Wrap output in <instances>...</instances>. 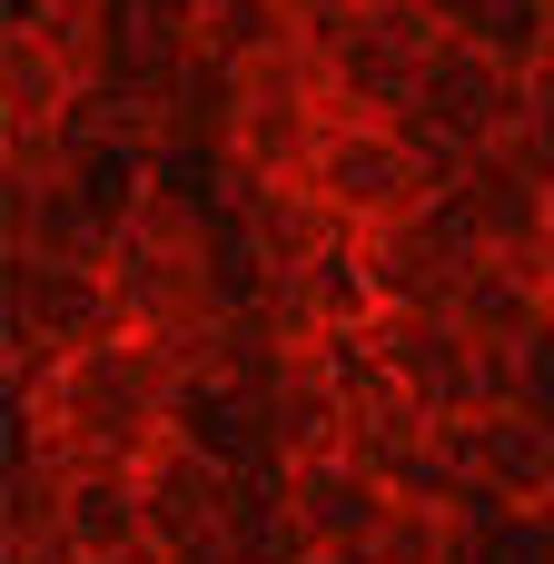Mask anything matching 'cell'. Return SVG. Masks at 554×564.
I'll list each match as a JSON object with an SVG mask.
<instances>
[{"instance_id": "cell-1", "label": "cell", "mask_w": 554, "mask_h": 564, "mask_svg": "<svg viewBox=\"0 0 554 564\" xmlns=\"http://www.w3.org/2000/svg\"><path fill=\"white\" fill-rule=\"evenodd\" d=\"M178 367L149 337H109L50 377H30V446H50L59 466H149L178 446Z\"/></svg>"}, {"instance_id": "cell-2", "label": "cell", "mask_w": 554, "mask_h": 564, "mask_svg": "<svg viewBox=\"0 0 554 564\" xmlns=\"http://www.w3.org/2000/svg\"><path fill=\"white\" fill-rule=\"evenodd\" d=\"M397 516V486L357 456H317V466H287L278 496H268V555L278 564H347V555H377Z\"/></svg>"}, {"instance_id": "cell-3", "label": "cell", "mask_w": 554, "mask_h": 564, "mask_svg": "<svg viewBox=\"0 0 554 564\" xmlns=\"http://www.w3.org/2000/svg\"><path fill=\"white\" fill-rule=\"evenodd\" d=\"M307 188H317L357 238H367V228H397V218L426 208V178H416L397 119H337L327 149H317V169H307Z\"/></svg>"}, {"instance_id": "cell-4", "label": "cell", "mask_w": 554, "mask_h": 564, "mask_svg": "<svg viewBox=\"0 0 554 564\" xmlns=\"http://www.w3.org/2000/svg\"><path fill=\"white\" fill-rule=\"evenodd\" d=\"M149 476V545L159 555H208V545H248V476L208 466L198 446H169L139 466Z\"/></svg>"}, {"instance_id": "cell-5", "label": "cell", "mask_w": 554, "mask_h": 564, "mask_svg": "<svg viewBox=\"0 0 554 564\" xmlns=\"http://www.w3.org/2000/svg\"><path fill=\"white\" fill-rule=\"evenodd\" d=\"M466 476H476L486 506H515V516L554 506V416L545 406H496V416H476V426H466Z\"/></svg>"}, {"instance_id": "cell-6", "label": "cell", "mask_w": 554, "mask_h": 564, "mask_svg": "<svg viewBox=\"0 0 554 564\" xmlns=\"http://www.w3.org/2000/svg\"><path fill=\"white\" fill-rule=\"evenodd\" d=\"M59 545L69 555H139L149 545V476L139 466H69Z\"/></svg>"}, {"instance_id": "cell-7", "label": "cell", "mask_w": 554, "mask_h": 564, "mask_svg": "<svg viewBox=\"0 0 554 564\" xmlns=\"http://www.w3.org/2000/svg\"><path fill=\"white\" fill-rule=\"evenodd\" d=\"M525 139H535V149L554 159V50L535 59V69H525Z\"/></svg>"}, {"instance_id": "cell-8", "label": "cell", "mask_w": 554, "mask_h": 564, "mask_svg": "<svg viewBox=\"0 0 554 564\" xmlns=\"http://www.w3.org/2000/svg\"><path fill=\"white\" fill-rule=\"evenodd\" d=\"M278 10H287V20H297V30H307V20H327V10H337V0H278Z\"/></svg>"}, {"instance_id": "cell-9", "label": "cell", "mask_w": 554, "mask_h": 564, "mask_svg": "<svg viewBox=\"0 0 554 564\" xmlns=\"http://www.w3.org/2000/svg\"><path fill=\"white\" fill-rule=\"evenodd\" d=\"M545 228H554V188H545Z\"/></svg>"}]
</instances>
